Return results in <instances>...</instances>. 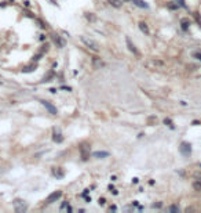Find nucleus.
Returning <instances> with one entry per match:
<instances>
[{
    "instance_id": "nucleus-1",
    "label": "nucleus",
    "mask_w": 201,
    "mask_h": 213,
    "mask_svg": "<svg viewBox=\"0 0 201 213\" xmlns=\"http://www.w3.org/2000/svg\"><path fill=\"white\" fill-rule=\"evenodd\" d=\"M80 39H81V42H83L84 44L87 46L88 49H91L92 51H99V44L95 42L94 39H91V38H87V36H80Z\"/></svg>"
},
{
    "instance_id": "nucleus-2",
    "label": "nucleus",
    "mask_w": 201,
    "mask_h": 213,
    "mask_svg": "<svg viewBox=\"0 0 201 213\" xmlns=\"http://www.w3.org/2000/svg\"><path fill=\"white\" fill-rule=\"evenodd\" d=\"M12 205H14V209H15V212H18V213H23V212H26V209H28V205L25 203V201L19 199V198L14 199Z\"/></svg>"
},
{
    "instance_id": "nucleus-3",
    "label": "nucleus",
    "mask_w": 201,
    "mask_h": 213,
    "mask_svg": "<svg viewBox=\"0 0 201 213\" xmlns=\"http://www.w3.org/2000/svg\"><path fill=\"white\" fill-rule=\"evenodd\" d=\"M145 65L150 69H157V68H162L164 67V61L161 60H156V58H150L145 62Z\"/></svg>"
},
{
    "instance_id": "nucleus-4",
    "label": "nucleus",
    "mask_w": 201,
    "mask_h": 213,
    "mask_svg": "<svg viewBox=\"0 0 201 213\" xmlns=\"http://www.w3.org/2000/svg\"><path fill=\"white\" fill-rule=\"evenodd\" d=\"M179 150H180V154L184 155V157H189L190 154H191V145H190L189 143H186V141H183V143L180 144Z\"/></svg>"
},
{
    "instance_id": "nucleus-5",
    "label": "nucleus",
    "mask_w": 201,
    "mask_h": 213,
    "mask_svg": "<svg viewBox=\"0 0 201 213\" xmlns=\"http://www.w3.org/2000/svg\"><path fill=\"white\" fill-rule=\"evenodd\" d=\"M89 148L91 147L87 144V143H83L81 144V147H80V152H81V158H83L84 161L85 159H88L89 158Z\"/></svg>"
},
{
    "instance_id": "nucleus-6",
    "label": "nucleus",
    "mask_w": 201,
    "mask_h": 213,
    "mask_svg": "<svg viewBox=\"0 0 201 213\" xmlns=\"http://www.w3.org/2000/svg\"><path fill=\"white\" fill-rule=\"evenodd\" d=\"M61 196H62V191H54L52 194L48 195V198H47V203H54V202H56Z\"/></svg>"
},
{
    "instance_id": "nucleus-7",
    "label": "nucleus",
    "mask_w": 201,
    "mask_h": 213,
    "mask_svg": "<svg viewBox=\"0 0 201 213\" xmlns=\"http://www.w3.org/2000/svg\"><path fill=\"white\" fill-rule=\"evenodd\" d=\"M40 102H41V104L45 106V109H48V112H50V113H52V115H56V108L52 105L51 102H48V101H45V100L40 101Z\"/></svg>"
},
{
    "instance_id": "nucleus-8",
    "label": "nucleus",
    "mask_w": 201,
    "mask_h": 213,
    "mask_svg": "<svg viewBox=\"0 0 201 213\" xmlns=\"http://www.w3.org/2000/svg\"><path fill=\"white\" fill-rule=\"evenodd\" d=\"M125 42H127V46H128V49H129V51H132L135 56H139V51L136 50V47H135L134 44H132V42L129 40V38H127L125 39Z\"/></svg>"
},
{
    "instance_id": "nucleus-9",
    "label": "nucleus",
    "mask_w": 201,
    "mask_h": 213,
    "mask_svg": "<svg viewBox=\"0 0 201 213\" xmlns=\"http://www.w3.org/2000/svg\"><path fill=\"white\" fill-rule=\"evenodd\" d=\"M92 157H95V158H106V157H109V152H106V151H96V152L92 154Z\"/></svg>"
},
{
    "instance_id": "nucleus-10",
    "label": "nucleus",
    "mask_w": 201,
    "mask_h": 213,
    "mask_svg": "<svg viewBox=\"0 0 201 213\" xmlns=\"http://www.w3.org/2000/svg\"><path fill=\"white\" fill-rule=\"evenodd\" d=\"M92 65H94V68H98V67H100V65H103V61L100 60L99 57H94V58H92Z\"/></svg>"
},
{
    "instance_id": "nucleus-11",
    "label": "nucleus",
    "mask_w": 201,
    "mask_h": 213,
    "mask_svg": "<svg viewBox=\"0 0 201 213\" xmlns=\"http://www.w3.org/2000/svg\"><path fill=\"white\" fill-rule=\"evenodd\" d=\"M180 25H182V29H183V31H187V29H189V25H190V21L187 18H183V19H180Z\"/></svg>"
},
{
    "instance_id": "nucleus-12",
    "label": "nucleus",
    "mask_w": 201,
    "mask_h": 213,
    "mask_svg": "<svg viewBox=\"0 0 201 213\" xmlns=\"http://www.w3.org/2000/svg\"><path fill=\"white\" fill-rule=\"evenodd\" d=\"M132 3H134L135 6H138V7H142V8H147V4H146L145 1H142V0H132Z\"/></svg>"
},
{
    "instance_id": "nucleus-13",
    "label": "nucleus",
    "mask_w": 201,
    "mask_h": 213,
    "mask_svg": "<svg viewBox=\"0 0 201 213\" xmlns=\"http://www.w3.org/2000/svg\"><path fill=\"white\" fill-rule=\"evenodd\" d=\"M52 174L56 176V177H63V172L61 170V168H55L52 170Z\"/></svg>"
},
{
    "instance_id": "nucleus-14",
    "label": "nucleus",
    "mask_w": 201,
    "mask_h": 213,
    "mask_svg": "<svg viewBox=\"0 0 201 213\" xmlns=\"http://www.w3.org/2000/svg\"><path fill=\"white\" fill-rule=\"evenodd\" d=\"M139 28H140V31H142L143 33L149 35V28H147V25H146L145 22H139Z\"/></svg>"
},
{
    "instance_id": "nucleus-15",
    "label": "nucleus",
    "mask_w": 201,
    "mask_h": 213,
    "mask_svg": "<svg viewBox=\"0 0 201 213\" xmlns=\"http://www.w3.org/2000/svg\"><path fill=\"white\" fill-rule=\"evenodd\" d=\"M193 188L195 191H201V180H195L193 183Z\"/></svg>"
},
{
    "instance_id": "nucleus-16",
    "label": "nucleus",
    "mask_w": 201,
    "mask_h": 213,
    "mask_svg": "<svg viewBox=\"0 0 201 213\" xmlns=\"http://www.w3.org/2000/svg\"><path fill=\"white\" fill-rule=\"evenodd\" d=\"M109 3H110L113 7H116V8L121 7V1H120V0H109Z\"/></svg>"
},
{
    "instance_id": "nucleus-17",
    "label": "nucleus",
    "mask_w": 201,
    "mask_h": 213,
    "mask_svg": "<svg viewBox=\"0 0 201 213\" xmlns=\"http://www.w3.org/2000/svg\"><path fill=\"white\" fill-rule=\"evenodd\" d=\"M52 138H54V141H56V143H62V140H63V137H62L61 134H59V133H54V137H52Z\"/></svg>"
},
{
    "instance_id": "nucleus-18",
    "label": "nucleus",
    "mask_w": 201,
    "mask_h": 213,
    "mask_svg": "<svg viewBox=\"0 0 201 213\" xmlns=\"http://www.w3.org/2000/svg\"><path fill=\"white\" fill-rule=\"evenodd\" d=\"M194 179L195 180H201V173L200 172H195L194 173Z\"/></svg>"
},
{
    "instance_id": "nucleus-19",
    "label": "nucleus",
    "mask_w": 201,
    "mask_h": 213,
    "mask_svg": "<svg viewBox=\"0 0 201 213\" xmlns=\"http://www.w3.org/2000/svg\"><path fill=\"white\" fill-rule=\"evenodd\" d=\"M168 8H171V10H175V8H178V4H168Z\"/></svg>"
},
{
    "instance_id": "nucleus-20",
    "label": "nucleus",
    "mask_w": 201,
    "mask_h": 213,
    "mask_svg": "<svg viewBox=\"0 0 201 213\" xmlns=\"http://www.w3.org/2000/svg\"><path fill=\"white\" fill-rule=\"evenodd\" d=\"M164 123H165V125H169V126L172 127V122H171L169 119H165V120H164Z\"/></svg>"
},
{
    "instance_id": "nucleus-21",
    "label": "nucleus",
    "mask_w": 201,
    "mask_h": 213,
    "mask_svg": "<svg viewBox=\"0 0 201 213\" xmlns=\"http://www.w3.org/2000/svg\"><path fill=\"white\" fill-rule=\"evenodd\" d=\"M169 210H171V212H178L179 209L176 206H171V207H169Z\"/></svg>"
},
{
    "instance_id": "nucleus-22",
    "label": "nucleus",
    "mask_w": 201,
    "mask_h": 213,
    "mask_svg": "<svg viewBox=\"0 0 201 213\" xmlns=\"http://www.w3.org/2000/svg\"><path fill=\"white\" fill-rule=\"evenodd\" d=\"M105 203V198H99V205H103Z\"/></svg>"
},
{
    "instance_id": "nucleus-23",
    "label": "nucleus",
    "mask_w": 201,
    "mask_h": 213,
    "mask_svg": "<svg viewBox=\"0 0 201 213\" xmlns=\"http://www.w3.org/2000/svg\"><path fill=\"white\" fill-rule=\"evenodd\" d=\"M195 57H197V58H198V60L201 61V53H198V54H195Z\"/></svg>"
},
{
    "instance_id": "nucleus-24",
    "label": "nucleus",
    "mask_w": 201,
    "mask_h": 213,
    "mask_svg": "<svg viewBox=\"0 0 201 213\" xmlns=\"http://www.w3.org/2000/svg\"><path fill=\"white\" fill-rule=\"evenodd\" d=\"M200 168H201V162H200Z\"/></svg>"
},
{
    "instance_id": "nucleus-25",
    "label": "nucleus",
    "mask_w": 201,
    "mask_h": 213,
    "mask_svg": "<svg viewBox=\"0 0 201 213\" xmlns=\"http://www.w3.org/2000/svg\"><path fill=\"white\" fill-rule=\"evenodd\" d=\"M0 161H1V158H0Z\"/></svg>"
},
{
    "instance_id": "nucleus-26",
    "label": "nucleus",
    "mask_w": 201,
    "mask_h": 213,
    "mask_svg": "<svg viewBox=\"0 0 201 213\" xmlns=\"http://www.w3.org/2000/svg\"><path fill=\"white\" fill-rule=\"evenodd\" d=\"M0 172H1V170H0Z\"/></svg>"
}]
</instances>
